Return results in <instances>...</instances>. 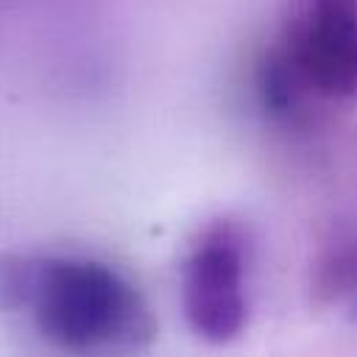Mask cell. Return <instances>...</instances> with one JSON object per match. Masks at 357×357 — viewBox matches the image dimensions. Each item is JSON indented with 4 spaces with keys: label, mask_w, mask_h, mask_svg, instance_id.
I'll use <instances>...</instances> for the list:
<instances>
[{
    "label": "cell",
    "mask_w": 357,
    "mask_h": 357,
    "mask_svg": "<svg viewBox=\"0 0 357 357\" xmlns=\"http://www.w3.org/2000/svg\"><path fill=\"white\" fill-rule=\"evenodd\" d=\"M20 296L36 329L73 351L134 343L151 332L139 293L109 265L78 257L36 259L22 271Z\"/></svg>",
    "instance_id": "cell-1"
},
{
    "label": "cell",
    "mask_w": 357,
    "mask_h": 357,
    "mask_svg": "<svg viewBox=\"0 0 357 357\" xmlns=\"http://www.w3.org/2000/svg\"><path fill=\"white\" fill-rule=\"evenodd\" d=\"M245 248L231 220H215L192 245L181 273V304L192 332L226 343L245 326Z\"/></svg>",
    "instance_id": "cell-2"
},
{
    "label": "cell",
    "mask_w": 357,
    "mask_h": 357,
    "mask_svg": "<svg viewBox=\"0 0 357 357\" xmlns=\"http://www.w3.org/2000/svg\"><path fill=\"white\" fill-rule=\"evenodd\" d=\"M293 75L329 98L357 92V0H310L284 59Z\"/></svg>",
    "instance_id": "cell-3"
},
{
    "label": "cell",
    "mask_w": 357,
    "mask_h": 357,
    "mask_svg": "<svg viewBox=\"0 0 357 357\" xmlns=\"http://www.w3.org/2000/svg\"><path fill=\"white\" fill-rule=\"evenodd\" d=\"M351 312H354V318H357V301H354V307H351Z\"/></svg>",
    "instance_id": "cell-4"
}]
</instances>
